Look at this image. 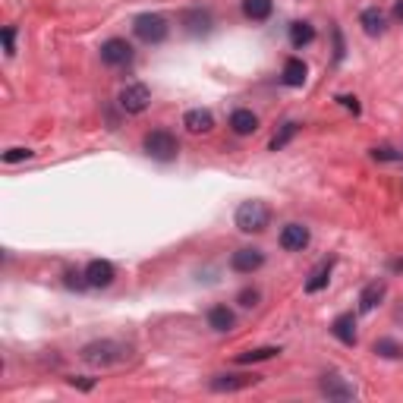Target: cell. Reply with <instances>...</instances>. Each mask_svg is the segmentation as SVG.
<instances>
[{"instance_id":"16","label":"cell","mask_w":403,"mask_h":403,"mask_svg":"<svg viewBox=\"0 0 403 403\" xmlns=\"http://www.w3.org/2000/svg\"><path fill=\"white\" fill-rule=\"evenodd\" d=\"M303 82H306V63L299 60V57H290V60L284 63V85L299 89Z\"/></svg>"},{"instance_id":"24","label":"cell","mask_w":403,"mask_h":403,"mask_svg":"<svg viewBox=\"0 0 403 403\" xmlns=\"http://www.w3.org/2000/svg\"><path fill=\"white\" fill-rule=\"evenodd\" d=\"M375 353L385 356V359H400L403 356V347L397 340H391V337H381V340H375Z\"/></svg>"},{"instance_id":"13","label":"cell","mask_w":403,"mask_h":403,"mask_svg":"<svg viewBox=\"0 0 403 403\" xmlns=\"http://www.w3.org/2000/svg\"><path fill=\"white\" fill-rule=\"evenodd\" d=\"M183 26L189 35H205L211 28V13L208 10H189L183 13Z\"/></svg>"},{"instance_id":"11","label":"cell","mask_w":403,"mask_h":403,"mask_svg":"<svg viewBox=\"0 0 403 403\" xmlns=\"http://www.w3.org/2000/svg\"><path fill=\"white\" fill-rule=\"evenodd\" d=\"M331 334H334L340 343H347V347H353V343H356V318H353V312H343V315H337V318H334V325H331Z\"/></svg>"},{"instance_id":"9","label":"cell","mask_w":403,"mask_h":403,"mask_svg":"<svg viewBox=\"0 0 403 403\" xmlns=\"http://www.w3.org/2000/svg\"><path fill=\"white\" fill-rule=\"evenodd\" d=\"M281 246L290 249V252H303L306 246H309V227L303 224H287L281 230Z\"/></svg>"},{"instance_id":"19","label":"cell","mask_w":403,"mask_h":403,"mask_svg":"<svg viewBox=\"0 0 403 403\" xmlns=\"http://www.w3.org/2000/svg\"><path fill=\"white\" fill-rule=\"evenodd\" d=\"M315 41V28L309 23H293L290 26V45L293 48H306Z\"/></svg>"},{"instance_id":"30","label":"cell","mask_w":403,"mask_h":403,"mask_svg":"<svg viewBox=\"0 0 403 403\" xmlns=\"http://www.w3.org/2000/svg\"><path fill=\"white\" fill-rule=\"evenodd\" d=\"M340 101H343V107H347V111L359 114V104H356V98H340Z\"/></svg>"},{"instance_id":"25","label":"cell","mask_w":403,"mask_h":403,"mask_svg":"<svg viewBox=\"0 0 403 403\" xmlns=\"http://www.w3.org/2000/svg\"><path fill=\"white\" fill-rule=\"evenodd\" d=\"M296 133H299V123H284V129H281V133H277L274 139H271V151L284 149V145H287V142H290V139L296 136Z\"/></svg>"},{"instance_id":"23","label":"cell","mask_w":403,"mask_h":403,"mask_svg":"<svg viewBox=\"0 0 403 403\" xmlns=\"http://www.w3.org/2000/svg\"><path fill=\"white\" fill-rule=\"evenodd\" d=\"M281 350L277 347H259V350H246V353H240L237 356V362L240 365H249V362H262V359H271V356H277Z\"/></svg>"},{"instance_id":"12","label":"cell","mask_w":403,"mask_h":403,"mask_svg":"<svg viewBox=\"0 0 403 403\" xmlns=\"http://www.w3.org/2000/svg\"><path fill=\"white\" fill-rule=\"evenodd\" d=\"M385 290H387V284L385 281H372V284H365L362 293H359V312H372L375 306L385 299Z\"/></svg>"},{"instance_id":"5","label":"cell","mask_w":403,"mask_h":403,"mask_svg":"<svg viewBox=\"0 0 403 403\" xmlns=\"http://www.w3.org/2000/svg\"><path fill=\"white\" fill-rule=\"evenodd\" d=\"M149 101H151V92L145 89L142 82H133L120 92V107L127 114H142L145 107H149Z\"/></svg>"},{"instance_id":"14","label":"cell","mask_w":403,"mask_h":403,"mask_svg":"<svg viewBox=\"0 0 403 403\" xmlns=\"http://www.w3.org/2000/svg\"><path fill=\"white\" fill-rule=\"evenodd\" d=\"M183 123H186L189 133H208L215 127V117H211V111H205V107H195V111H189L183 117Z\"/></svg>"},{"instance_id":"20","label":"cell","mask_w":403,"mask_h":403,"mask_svg":"<svg viewBox=\"0 0 403 403\" xmlns=\"http://www.w3.org/2000/svg\"><path fill=\"white\" fill-rule=\"evenodd\" d=\"M208 325L215 328V331H230L233 328V312L227 309V306H215V309L208 312Z\"/></svg>"},{"instance_id":"28","label":"cell","mask_w":403,"mask_h":403,"mask_svg":"<svg viewBox=\"0 0 403 403\" xmlns=\"http://www.w3.org/2000/svg\"><path fill=\"white\" fill-rule=\"evenodd\" d=\"M240 303H243V306H255V303H259V290H243V293H240Z\"/></svg>"},{"instance_id":"15","label":"cell","mask_w":403,"mask_h":403,"mask_svg":"<svg viewBox=\"0 0 403 403\" xmlns=\"http://www.w3.org/2000/svg\"><path fill=\"white\" fill-rule=\"evenodd\" d=\"M255 381H259V375H217L211 378V387L215 391H240V387L255 385Z\"/></svg>"},{"instance_id":"22","label":"cell","mask_w":403,"mask_h":403,"mask_svg":"<svg viewBox=\"0 0 403 403\" xmlns=\"http://www.w3.org/2000/svg\"><path fill=\"white\" fill-rule=\"evenodd\" d=\"M243 13L255 23H262L271 16V0H243Z\"/></svg>"},{"instance_id":"31","label":"cell","mask_w":403,"mask_h":403,"mask_svg":"<svg viewBox=\"0 0 403 403\" xmlns=\"http://www.w3.org/2000/svg\"><path fill=\"white\" fill-rule=\"evenodd\" d=\"M394 16H397L400 23H403V0H397V4H394Z\"/></svg>"},{"instance_id":"21","label":"cell","mask_w":403,"mask_h":403,"mask_svg":"<svg viewBox=\"0 0 403 403\" xmlns=\"http://www.w3.org/2000/svg\"><path fill=\"white\" fill-rule=\"evenodd\" d=\"M328 277H331V262H321V265L309 274V281H306V293H318L328 284Z\"/></svg>"},{"instance_id":"27","label":"cell","mask_w":403,"mask_h":403,"mask_svg":"<svg viewBox=\"0 0 403 403\" xmlns=\"http://www.w3.org/2000/svg\"><path fill=\"white\" fill-rule=\"evenodd\" d=\"M372 155H375L378 161H400L403 155H397V151H394V149H375V151H372Z\"/></svg>"},{"instance_id":"3","label":"cell","mask_w":403,"mask_h":403,"mask_svg":"<svg viewBox=\"0 0 403 403\" xmlns=\"http://www.w3.org/2000/svg\"><path fill=\"white\" fill-rule=\"evenodd\" d=\"M142 149H145V155H149V158H155V161H161V164H167V161L177 158L180 142L171 133H167V129H155V133L145 136Z\"/></svg>"},{"instance_id":"1","label":"cell","mask_w":403,"mask_h":403,"mask_svg":"<svg viewBox=\"0 0 403 403\" xmlns=\"http://www.w3.org/2000/svg\"><path fill=\"white\" fill-rule=\"evenodd\" d=\"M129 356V347L117 340H95L89 347H82V359L89 365H117Z\"/></svg>"},{"instance_id":"6","label":"cell","mask_w":403,"mask_h":403,"mask_svg":"<svg viewBox=\"0 0 403 403\" xmlns=\"http://www.w3.org/2000/svg\"><path fill=\"white\" fill-rule=\"evenodd\" d=\"M101 60H104L107 67H127V63L133 60V48L123 38H111L101 45Z\"/></svg>"},{"instance_id":"4","label":"cell","mask_w":403,"mask_h":403,"mask_svg":"<svg viewBox=\"0 0 403 403\" xmlns=\"http://www.w3.org/2000/svg\"><path fill=\"white\" fill-rule=\"evenodd\" d=\"M133 32L145 45H161V41L167 38V19L158 16V13H142V16H136Z\"/></svg>"},{"instance_id":"8","label":"cell","mask_w":403,"mask_h":403,"mask_svg":"<svg viewBox=\"0 0 403 403\" xmlns=\"http://www.w3.org/2000/svg\"><path fill=\"white\" fill-rule=\"evenodd\" d=\"M230 265H233V271H240V274H252V271H259L265 265V255H262V249H237Z\"/></svg>"},{"instance_id":"7","label":"cell","mask_w":403,"mask_h":403,"mask_svg":"<svg viewBox=\"0 0 403 403\" xmlns=\"http://www.w3.org/2000/svg\"><path fill=\"white\" fill-rule=\"evenodd\" d=\"M114 277H117V268L107 259H95V262H89V268H85V284H89V287H111Z\"/></svg>"},{"instance_id":"26","label":"cell","mask_w":403,"mask_h":403,"mask_svg":"<svg viewBox=\"0 0 403 403\" xmlns=\"http://www.w3.org/2000/svg\"><path fill=\"white\" fill-rule=\"evenodd\" d=\"M28 158H32V151H28V149H10L4 155L6 164H16V161H28Z\"/></svg>"},{"instance_id":"10","label":"cell","mask_w":403,"mask_h":403,"mask_svg":"<svg viewBox=\"0 0 403 403\" xmlns=\"http://www.w3.org/2000/svg\"><path fill=\"white\" fill-rule=\"evenodd\" d=\"M321 394H325V397H331V400H353L356 397V387L347 385V381L337 378V375H328L325 381H321Z\"/></svg>"},{"instance_id":"29","label":"cell","mask_w":403,"mask_h":403,"mask_svg":"<svg viewBox=\"0 0 403 403\" xmlns=\"http://www.w3.org/2000/svg\"><path fill=\"white\" fill-rule=\"evenodd\" d=\"M4 48H6V57L16 54V48H13V28H4Z\"/></svg>"},{"instance_id":"17","label":"cell","mask_w":403,"mask_h":403,"mask_svg":"<svg viewBox=\"0 0 403 403\" xmlns=\"http://www.w3.org/2000/svg\"><path fill=\"white\" fill-rule=\"evenodd\" d=\"M230 127H233V133H237V136H249V133L259 129V117H255L252 111H233Z\"/></svg>"},{"instance_id":"2","label":"cell","mask_w":403,"mask_h":403,"mask_svg":"<svg viewBox=\"0 0 403 403\" xmlns=\"http://www.w3.org/2000/svg\"><path fill=\"white\" fill-rule=\"evenodd\" d=\"M271 221V211H268V205L265 202H243L237 208V227L243 233H262L268 227Z\"/></svg>"},{"instance_id":"18","label":"cell","mask_w":403,"mask_h":403,"mask_svg":"<svg viewBox=\"0 0 403 403\" xmlns=\"http://www.w3.org/2000/svg\"><path fill=\"white\" fill-rule=\"evenodd\" d=\"M359 23H362L365 35H372V38H375V35H385V28H387V26H385V13L375 10V6H372V10H362Z\"/></svg>"}]
</instances>
